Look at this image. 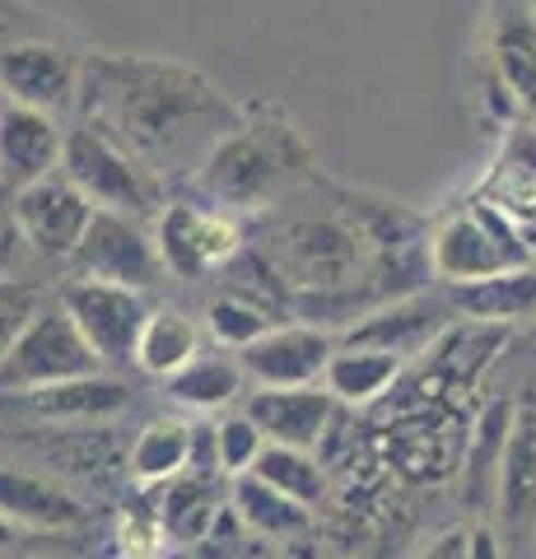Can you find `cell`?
<instances>
[{
	"mask_svg": "<svg viewBox=\"0 0 536 559\" xmlns=\"http://www.w3.org/2000/svg\"><path fill=\"white\" fill-rule=\"evenodd\" d=\"M229 503L238 509V518L248 522V532L262 536V540H289V536L308 532V522H313V518H308V503L281 495V489L266 485L262 476H257V471H243V476H234Z\"/></svg>",
	"mask_w": 536,
	"mask_h": 559,
	"instance_id": "obj_22",
	"label": "cell"
},
{
	"mask_svg": "<svg viewBox=\"0 0 536 559\" xmlns=\"http://www.w3.org/2000/svg\"><path fill=\"white\" fill-rule=\"evenodd\" d=\"M224 509L219 489H215V476H201V471H182L159 485V536L172 540V546L192 550L196 540L205 536V527L215 522V513Z\"/></svg>",
	"mask_w": 536,
	"mask_h": 559,
	"instance_id": "obj_19",
	"label": "cell"
},
{
	"mask_svg": "<svg viewBox=\"0 0 536 559\" xmlns=\"http://www.w3.org/2000/svg\"><path fill=\"white\" fill-rule=\"evenodd\" d=\"M532 257L536 248L527 242V234L476 197L466 201V210H453L429 229V271L443 285H472V280H486L499 271L532 266Z\"/></svg>",
	"mask_w": 536,
	"mask_h": 559,
	"instance_id": "obj_5",
	"label": "cell"
},
{
	"mask_svg": "<svg viewBox=\"0 0 536 559\" xmlns=\"http://www.w3.org/2000/svg\"><path fill=\"white\" fill-rule=\"evenodd\" d=\"M127 388L117 378H71V382H57V388H38L28 392V406L38 411L43 419H103V415H117L127 411Z\"/></svg>",
	"mask_w": 536,
	"mask_h": 559,
	"instance_id": "obj_23",
	"label": "cell"
},
{
	"mask_svg": "<svg viewBox=\"0 0 536 559\" xmlns=\"http://www.w3.org/2000/svg\"><path fill=\"white\" fill-rule=\"evenodd\" d=\"M243 546H248V522L238 518L234 503H224L215 522L205 527V536L192 546V559H243Z\"/></svg>",
	"mask_w": 536,
	"mask_h": 559,
	"instance_id": "obj_33",
	"label": "cell"
},
{
	"mask_svg": "<svg viewBox=\"0 0 536 559\" xmlns=\"http://www.w3.org/2000/svg\"><path fill=\"white\" fill-rule=\"evenodd\" d=\"M243 411L257 419L266 443L313 448L326 433V425H332L336 396L322 382H308V388H257Z\"/></svg>",
	"mask_w": 536,
	"mask_h": 559,
	"instance_id": "obj_15",
	"label": "cell"
},
{
	"mask_svg": "<svg viewBox=\"0 0 536 559\" xmlns=\"http://www.w3.org/2000/svg\"><path fill=\"white\" fill-rule=\"evenodd\" d=\"M396 378H402V355L378 349V345H341L336 355L326 359L322 388L332 392L341 406H369Z\"/></svg>",
	"mask_w": 536,
	"mask_h": 559,
	"instance_id": "obj_21",
	"label": "cell"
},
{
	"mask_svg": "<svg viewBox=\"0 0 536 559\" xmlns=\"http://www.w3.org/2000/svg\"><path fill=\"white\" fill-rule=\"evenodd\" d=\"M192 462V425L187 419H150L131 443V476L141 485H164L172 476H182Z\"/></svg>",
	"mask_w": 536,
	"mask_h": 559,
	"instance_id": "obj_24",
	"label": "cell"
},
{
	"mask_svg": "<svg viewBox=\"0 0 536 559\" xmlns=\"http://www.w3.org/2000/svg\"><path fill=\"white\" fill-rule=\"evenodd\" d=\"M14 540H20V522H14V518H5V513H0V550H10V546H14Z\"/></svg>",
	"mask_w": 536,
	"mask_h": 559,
	"instance_id": "obj_37",
	"label": "cell"
},
{
	"mask_svg": "<svg viewBox=\"0 0 536 559\" xmlns=\"http://www.w3.org/2000/svg\"><path fill=\"white\" fill-rule=\"evenodd\" d=\"M168 396L178 406H192V411H219L243 392V364H229V359H215V355H196L192 364H182L178 373L164 378Z\"/></svg>",
	"mask_w": 536,
	"mask_h": 559,
	"instance_id": "obj_27",
	"label": "cell"
},
{
	"mask_svg": "<svg viewBox=\"0 0 536 559\" xmlns=\"http://www.w3.org/2000/svg\"><path fill=\"white\" fill-rule=\"evenodd\" d=\"M443 308L429 299H396L392 308H378L369 322H359L345 331V345H378L392 355H415L420 345H429L443 331Z\"/></svg>",
	"mask_w": 536,
	"mask_h": 559,
	"instance_id": "obj_20",
	"label": "cell"
},
{
	"mask_svg": "<svg viewBox=\"0 0 536 559\" xmlns=\"http://www.w3.org/2000/svg\"><path fill=\"white\" fill-rule=\"evenodd\" d=\"M466 559H504V540L495 527H466Z\"/></svg>",
	"mask_w": 536,
	"mask_h": 559,
	"instance_id": "obj_36",
	"label": "cell"
},
{
	"mask_svg": "<svg viewBox=\"0 0 536 559\" xmlns=\"http://www.w3.org/2000/svg\"><path fill=\"white\" fill-rule=\"evenodd\" d=\"M313 150L303 131L275 103L243 108L234 131H224L196 168V187L224 210H262L313 173Z\"/></svg>",
	"mask_w": 536,
	"mask_h": 559,
	"instance_id": "obj_2",
	"label": "cell"
},
{
	"mask_svg": "<svg viewBox=\"0 0 536 559\" xmlns=\"http://www.w3.org/2000/svg\"><path fill=\"white\" fill-rule=\"evenodd\" d=\"M75 266H80V275L127 285L141 294L168 275L159 242L145 229V219H131L122 210H94L90 229H84L80 248H75Z\"/></svg>",
	"mask_w": 536,
	"mask_h": 559,
	"instance_id": "obj_8",
	"label": "cell"
},
{
	"mask_svg": "<svg viewBox=\"0 0 536 559\" xmlns=\"http://www.w3.org/2000/svg\"><path fill=\"white\" fill-rule=\"evenodd\" d=\"M10 210H14V219H20V234H24L28 248L61 261V257H75L98 205L84 197L65 173H51V178L14 191Z\"/></svg>",
	"mask_w": 536,
	"mask_h": 559,
	"instance_id": "obj_11",
	"label": "cell"
},
{
	"mask_svg": "<svg viewBox=\"0 0 536 559\" xmlns=\"http://www.w3.org/2000/svg\"><path fill=\"white\" fill-rule=\"evenodd\" d=\"M14 14H20V0H0V24L14 20Z\"/></svg>",
	"mask_w": 536,
	"mask_h": 559,
	"instance_id": "obj_38",
	"label": "cell"
},
{
	"mask_svg": "<svg viewBox=\"0 0 536 559\" xmlns=\"http://www.w3.org/2000/svg\"><path fill=\"white\" fill-rule=\"evenodd\" d=\"M252 471H257V476H262L266 485L281 489V495L308 503V509H313V503L322 499V489H326L322 466H318V457H308V448L266 443V448H262V457L252 462Z\"/></svg>",
	"mask_w": 536,
	"mask_h": 559,
	"instance_id": "obj_28",
	"label": "cell"
},
{
	"mask_svg": "<svg viewBox=\"0 0 536 559\" xmlns=\"http://www.w3.org/2000/svg\"><path fill=\"white\" fill-rule=\"evenodd\" d=\"M154 242L172 275L201 280L243 252V224L224 205H201V201H168L154 219Z\"/></svg>",
	"mask_w": 536,
	"mask_h": 559,
	"instance_id": "obj_7",
	"label": "cell"
},
{
	"mask_svg": "<svg viewBox=\"0 0 536 559\" xmlns=\"http://www.w3.org/2000/svg\"><path fill=\"white\" fill-rule=\"evenodd\" d=\"M24 234H20V219H14L10 205H0V275H14V266L24 261Z\"/></svg>",
	"mask_w": 536,
	"mask_h": 559,
	"instance_id": "obj_34",
	"label": "cell"
},
{
	"mask_svg": "<svg viewBox=\"0 0 536 559\" xmlns=\"http://www.w3.org/2000/svg\"><path fill=\"white\" fill-rule=\"evenodd\" d=\"M205 322H211V336L219 345L243 349L275 326V308L252 299V294H219V299L211 304V312H205Z\"/></svg>",
	"mask_w": 536,
	"mask_h": 559,
	"instance_id": "obj_30",
	"label": "cell"
},
{
	"mask_svg": "<svg viewBox=\"0 0 536 559\" xmlns=\"http://www.w3.org/2000/svg\"><path fill=\"white\" fill-rule=\"evenodd\" d=\"M215 448H219V471L224 476H243V471H252V462L262 457L266 433L257 429V419L248 411H238V415H224L215 425Z\"/></svg>",
	"mask_w": 536,
	"mask_h": 559,
	"instance_id": "obj_31",
	"label": "cell"
},
{
	"mask_svg": "<svg viewBox=\"0 0 536 559\" xmlns=\"http://www.w3.org/2000/svg\"><path fill=\"white\" fill-rule=\"evenodd\" d=\"M0 513L14 518L20 527L65 532V527H80L84 522V503L71 495V489H61L57 480L0 466Z\"/></svg>",
	"mask_w": 536,
	"mask_h": 559,
	"instance_id": "obj_17",
	"label": "cell"
},
{
	"mask_svg": "<svg viewBox=\"0 0 536 559\" xmlns=\"http://www.w3.org/2000/svg\"><path fill=\"white\" fill-rule=\"evenodd\" d=\"M266 266L299 294H350L378 285V252L350 205L336 215L285 219L266 242Z\"/></svg>",
	"mask_w": 536,
	"mask_h": 559,
	"instance_id": "obj_3",
	"label": "cell"
},
{
	"mask_svg": "<svg viewBox=\"0 0 536 559\" xmlns=\"http://www.w3.org/2000/svg\"><path fill=\"white\" fill-rule=\"evenodd\" d=\"M453 312H466L472 322L509 326L536 322V266H513L472 285H453Z\"/></svg>",
	"mask_w": 536,
	"mask_h": 559,
	"instance_id": "obj_18",
	"label": "cell"
},
{
	"mask_svg": "<svg viewBox=\"0 0 536 559\" xmlns=\"http://www.w3.org/2000/svg\"><path fill=\"white\" fill-rule=\"evenodd\" d=\"M0 94L38 112H71L80 103V61L57 43L24 38L0 47Z\"/></svg>",
	"mask_w": 536,
	"mask_h": 559,
	"instance_id": "obj_10",
	"label": "cell"
},
{
	"mask_svg": "<svg viewBox=\"0 0 536 559\" xmlns=\"http://www.w3.org/2000/svg\"><path fill=\"white\" fill-rule=\"evenodd\" d=\"M98 369H103V359L94 355V345L84 341V331L65 312V304H57V308L33 312V322L20 331L10 355L0 359V388L38 392V388H57V382H71V378H90Z\"/></svg>",
	"mask_w": 536,
	"mask_h": 559,
	"instance_id": "obj_6",
	"label": "cell"
},
{
	"mask_svg": "<svg viewBox=\"0 0 536 559\" xmlns=\"http://www.w3.org/2000/svg\"><path fill=\"white\" fill-rule=\"evenodd\" d=\"M65 131L51 112L24 108V103H5L0 108V182L10 191H24L33 182L51 178L61 168Z\"/></svg>",
	"mask_w": 536,
	"mask_h": 559,
	"instance_id": "obj_13",
	"label": "cell"
},
{
	"mask_svg": "<svg viewBox=\"0 0 536 559\" xmlns=\"http://www.w3.org/2000/svg\"><path fill=\"white\" fill-rule=\"evenodd\" d=\"M336 341L322 326H271L266 336L238 349V364L257 388H308L322 382Z\"/></svg>",
	"mask_w": 536,
	"mask_h": 559,
	"instance_id": "obj_12",
	"label": "cell"
},
{
	"mask_svg": "<svg viewBox=\"0 0 536 559\" xmlns=\"http://www.w3.org/2000/svg\"><path fill=\"white\" fill-rule=\"evenodd\" d=\"M43 308V294L24 285L14 275H0V359L10 355V345L20 341V331L33 322V312Z\"/></svg>",
	"mask_w": 536,
	"mask_h": 559,
	"instance_id": "obj_32",
	"label": "cell"
},
{
	"mask_svg": "<svg viewBox=\"0 0 536 559\" xmlns=\"http://www.w3.org/2000/svg\"><path fill=\"white\" fill-rule=\"evenodd\" d=\"M499 499H504V513L513 522H527V513H536V406L513 411L504 471H499Z\"/></svg>",
	"mask_w": 536,
	"mask_h": 559,
	"instance_id": "obj_26",
	"label": "cell"
},
{
	"mask_svg": "<svg viewBox=\"0 0 536 559\" xmlns=\"http://www.w3.org/2000/svg\"><path fill=\"white\" fill-rule=\"evenodd\" d=\"M61 304L75 318V326L84 331V341L94 345V355L103 364H135V345H141V331H145V318H150L141 289L80 275L75 285L61 289Z\"/></svg>",
	"mask_w": 536,
	"mask_h": 559,
	"instance_id": "obj_9",
	"label": "cell"
},
{
	"mask_svg": "<svg viewBox=\"0 0 536 559\" xmlns=\"http://www.w3.org/2000/svg\"><path fill=\"white\" fill-rule=\"evenodd\" d=\"M252 559H289V555H281V550H262V555H252Z\"/></svg>",
	"mask_w": 536,
	"mask_h": 559,
	"instance_id": "obj_39",
	"label": "cell"
},
{
	"mask_svg": "<svg viewBox=\"0 0 536 559\" xmlns=\"http://www.w3.org/2000/svg\"><path fill=\"white\" fill-rule=\"evenodd\" d=\"M196 349H201L196 322L178 308H159L145 318L141 345H135V364H141L150 378H168V373H178L182 364H192Z\"/></svg>",
	"mask_w": 536,
	"mask_h": 559,
	"instance_id": "obj_25",
	"label": "cell"
},
{
	"mask_svg": "<svg viewBox=\"0 0 536 559\" xmlns=\"http://www.w3.org/2000/svg\"><path fill=\"white\" fill-rule=\"evenodd\" d=\"M490 66L517 112L536 121V10L527 0H504L490 28Z\"/></svg>",
	"mask_w": 536,
	"mask_h": 559,
	"instance_id": "obj_16",
	"label": "cell"
},
{
	"mask_svg": "<svg viewBox=\"0 0 536 559\" xmlns=\"http://www.w3.org/2000/svg\"><path fill=\"white\" fill-rule=\"evenodd\" d=\"M476 201L509 215L536 248V127H513L504 135L495 164L486 168V178L476 187Z\"/></svg>",
	"mask_w": 536,
	"mask_h": 559,
	"instance_id": "obj_14",
	"label": "cell"
},
{
	"mask_svg": "<svg viewBox=\"0 0 536 559\" xmlns=\"http://www.w3.org/2000/svg\"><path fill=\"white\" fill-rule=\"evenodd\" d=\"M75 112L84 127H98L117 145L141 154L159 178L168 168H201L215 140L243 117V108L192 66L127 51H94L80 61Z\"/></svg>",
	"mask_w": 536,
	"mask_h": 559,
	"instance_id": "obj_1",
	"label": "cell"
},
{
	"mask_svg": "<svg viewBox=\"0 0 536 559\" xmlns=\"http://www.w3.org/2000/svg\"><path fill=\"white\" fill-rule=\"evenodd\" d=\"M415 559H466V527H448L439 532Z\"/></svg>",
	"mask_w": 536,
	"mask_h": 559,
	"instance_id": "obj_35",
	"label": "cell"
},
{
	"mask_svg": "<svg viewBox=\"0 0 536 559\" xmlns=\"http://www.w3.org/2000/svg\"><path fill=\"white\" fill-rule=\"evenodd\" d=\"M509 429H513V406L509 401H490L480 411L472 443H466V476H472L476 495L486 485H499V471H504V448H509Z\"/></svg>",
	"mask_w": 536,
	"mask_h": 559,
	"instance_id": "obj_29",
	"label": "cell"
},
{
	"mask_svg": "<svg viewBox=\"0 0 536 559\" xmlns=\"http://www.w3.org/2000/svg\"><path fill=\"white\" fill-rule=\"evenodd\" d=\"M61 173L98 210H122V215H131V219L154 224L159 210L168 205L159 173H154L141 154H131L127 145H117L112 135H103L98 127H84V121L75 131H65Z\"/></svg>",
	"mask_w": 536,
	"mask_h": 559,
	"instance_id": "obj_4",
	"label": "cell"
}]
</instances>
